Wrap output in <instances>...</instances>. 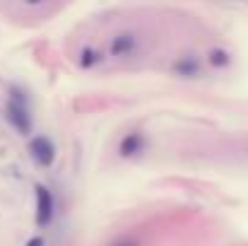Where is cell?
<instances>
[{
	"instance_id": "cell-5",
	"label": "cell",
	"mask_w": 248,
	"mask_h": 246,
	"mask_svg": "<svg viewBox=\"0 0 248 246\" xmlns=\"http://www.w3.org/2000/svg\"><path fill=\"white\" fill-rule=\"evenodd\" d=\"M133 49H135V39L128 36V34L116 36L113 44H111V53H113V56H125V53H130Z\"/></svg>"
},
{
	"instance_id": "cell-9",
	"label": "cell",
	"mask_w": 248,
	"mask_h": 246,
	"mask_svg": "<svg viewBox=\"0 0 248 246\" xmlns=\"http://www.w3.org/2000/svg\"><path fill=\"white\" fill-rule=\"evenodd\" d=\"M121 246H133V244H121Z\"/></svg>"
},
{
	"instance_id": "cell-6",
	"label": "cell",
	"mask_w": 248,
	"mask_h": 246,
	"mask_svg": "<svg viewBox=\"0 0 248 246\" xmlns=\"http://www.w3.org/2000/svg\"><path fill=\"white\" fill-rule=\"evenodd\" d=\"M176 70H178L181 75H198V63H195L193 58H190V61H188V58H183V61L176 66Z\"/></svg>"
},
{
	"instance_id": "cell-4",
	"label": "cell",
	"mask_w": 248,
	"mask_h": 246,
	"mask_svg": "<svg viewBox=\"0 0 248 246\" xmlns=\"http://www.w3.org/2000/svg\"><path fill=\"white\" fill-rule=\"evenodd\" d=\"M142 135H138V133H133V135H125L123 138V143H121V155L123 157H133V155H138L140 150H142Z\"/></svg>"
},
{
	"instance_id": "cell-7",
	"label": "cell",
	"mask_w": 248,
	"mask_h": 246,
	"mask_svg": "<svg viewBox=\"0 0 248 246\" xmlns=\"http://www.w3.org/2000/svg\"><path fill=\"white\" fill-rule=\"evenodd\" d=\"M227 61H229V56L224 51H212V58H210L212 66H227Z\"/></svg>"
},
{
	"instance_id": "cell-1",
	"label": "cell",
	"mask_w": 248,
	"mask_h": 246,
	"mask_svg": "<svg viewBox=\"0 0 248 246\" xmlns=\"http://www.w3.org/2000/svg\"><path fill=\"white\" fill-rule=\"evenodd\" d=\"M7 121L12 123V128L22 135H29L31 133V114H29V104L24 99L22 92L12 89L10 94V101H7Z\"/></svg>"
},
{
	"instance_id": "cell-2",
	"label": "cell",
	"mask_w": 248,
	"mask_h": 246,
	"mask_svg": "<svg viewBox=\"0 0 248 246\" xmlns=\"http://www.w3.org/2000/svg\"><path fill=\"white\" fill-rule=\"evenodd\" d=\"M29 152H31L34 162L41 164V166H51L53 160H56V148H53V143H51L48 138H44V135H36V138L29 143Z\"/></svg>"
},
{
	"instance_id": "cell-8",
	"label": "cell",
	"mask_w": 248,
	"mask_h": 246,
	"mask_svg": "<svg viewBox=\"0 0 248 246\" xmlns=\"http://www.w3.org/2000/svg\"><path fill=\"white\" fill-rule=\"evenodd\" d=\"M24 246H44V239H41V237H34V239H29Z\"/></svg>"
},
{
	"instance_id": "cell-3",
	"label": "cell",
	"mask_w": 248,
	"mask_h": 246,
	"mask_svg": "<svg viewBox=\"0 0 248 246\" xmlns=\"http://www.w3.org/2000/svg\"><path fill=\"white\" fill-rule=\"evenodd\" d=\"M53 220V196L46 186H36V222L46 227Z\"/></svg>"
}]
</instances>
